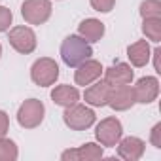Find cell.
<instances>
[{
    "label": "cell",
    "instance_id": "cell-1",
    "mask_svg": "<svg viewBox=\"0 0 161 161\" xmlns=\"http://www.w3.org/2000/svg\"><path fill=\"white\" fill-rule=\"evenodd\" d=\"M91 55H93V49H91L89 42L84 40L80 34H70L61 44V59L70 68H76L84 61L91 59Z\"/></svg>",
    "mask_w": 161,
    "mask_h": 161
},
{
    "label": "cell",
    "instance_id": "cell-2",
    "mask_svg": "<svg viewBox=\"0 0 161 161\" xmlns=\"http://www.w3.org/2000/svg\"><path fill=\"white\" fill-rule=\"evenodd\" d=\"M63 121L68 129L72 131H86L89 127L95 125L97 121V114L93 108H89L87 104H72L68 108H64V114H63Z\"/></svg>",
    "mask_w": 161,
    "mask_h": 161
},
{
    "label": "cell",
    "instance_id": "cell-3",
    "mask_svg": "<svg viewBox=\"0 0 161 161\" xmlns=\"http://www.w3.org/2000/svg\"><path fill=\"white\" fill-rule=\"evenodd\" d=\"M59 78V64L51 57H40L31 66V80L40 87H49Z\"/></svg>",
    "mask_w": 161,
    "mask_h": 161
},
{
    "label": "cell",
    "instance_id": "cell-4",
    "mask_svg": "<svg viewBox=\"0 0 161 161\" xmlns=\"http://www.w3.org/2000/svg\"><path fill=\"white\" fill-rule=\"evenodd\" d=\"M121 136H123V125L116 116L101 119L95 127V138L103 148H116Z\"/></svg>",
    "mask_w": 161,
    "mask_h": 161
},
{
    "label": "cell",
    "instance_id": "cell-5",
    "mask_svg": "<svg viewBox=\"0 0 161 161\" xmlns=\"http://www.w3.org/2000/svg\"><path fill=\"white\" fill-rule=\"evenodd\" d=\"M46 116V106L38 99H27L17 110V123L23 129H36Z\"/></svg>",
    "mask_w": 161,
    "mask_h": 161
},
{
    "label": "cell",
    "instance_id": "cell-6",
    "mask_svg": "<svg viewBox=\"0 0 161 161\" xmlns=\"http://www.w3.org/2000/svg\"><path fill=\"white\" fill-rule=\"evenodd\" d=\"M8 42H10V46H12L17 53H21V55L32 53V51L36 49V44H38L34 31H32L31 27H25V25H17V27L10 29V32H8Z\"/></svg>",
    "mask_w": 161,
    "mask_h": 161
},
{
    "label": "cell",
    "instance_id": "cell-7",
    "mask_svg": "<svg viewBox=\"0 0 161 161\" xmlns=\"http://www.w3.org/2000/svg\"><path fill=\"white\" fill-rule=\"evenodd\" d=\"M51 12V0H25L21 4V15L29 25H44Z\"/></svg>",
    "mask_w": 161,
    "mask_h": 161
},
{
    "label": "cell",
    "instance_id": "cell-8",
    "mask_svg": "<svg viewBox=\"0 0 161 161\" xmlns=\"http://www.w3.org/2000/svg\"><path fill=\"white\" fill-rule=\"evenodd\" d=\"M135 91L131 84H121V86H112L110 97H108V106L116 112H125L135 104Z\"/></svg>",
    "mask_w": 161,
    "mask_h": 161
},
{
    "label": "cell",
    "instance_id": "cell-9",
    "mask_svg": "<svg viewBox=\"0 0 161 161\" xmlns=\"http://www.w3.org/2000/svg\"><path fill=\"white\" fill-rule=\"evenodd\" d=\"M104 155V150L101 144L97 142H86L80 148H74V150H64L61 153V159L63 161H97Z\"/></svg>",
    "mask_w": 161,
    "mask_h": 161
},
{
    "label": "cell",
    "instance_id": "cell-10",
    "mask_svg": "<svg viewBox=\"0 0 161 161\" xmlns=\"http://www.w3.org/2000/svg\"><path fill=\"white\" fill-rule=\"evenodd\" d=\"M110 89L112 86L106 82V80H95L93 84H89L84 91V101L86 104L89 106H95V108H101V106H106L108 104V97H110Z\"/></svg>",
    "mask_w": 161,
    "mask_h": 161
},
{
    "label": "cell",
    "instance_id": "cell-11",
    "mask_svg": "<svg viewBox=\"0 0 161 161\" xmlns=\"http://www.w3.org/2000/svg\"><path fill=\"white\" fill-rule=\"evenodd\" d=\"M135 101L140 104H150L159 95V80L155 76H142L138 82L133 86Z\"/></svg>",
    "mask_w": 161,
    "mask_h": 161
},
{
    "label": "cell",
    "instance_id": "cell-12",
    "mask_svg": "<svg viewBox=\"0 0 161 161\" xmlns=\"http://www.w3.org/2000/svg\"><path fill=\"white\" fill-rule=\"evenodd\" d=\"M103 64L99 63V61H95V59H87V61H84L82 64H78L76 66V72H74V82H76V86H82V87H86V86H89V84H93L95 80H99L101 76H103Z\"/></svg>",
    "mask_w": 161,
    "mask_h": 161
},
{
    "label": "cell",
    "instance_id": "cell-13",
    "mask_svg": "<svg viewBox=\"0 0 161 161\" xmlns=\"http://www.w3.org/2000/svg\"><path fill=\"white\" fill-rule=\"evenodd\" d=\"M118 146V155L125 161H138L146 152V142L138 136H121Z\"/></svg>",
    "mask_w": 161,
    "mask_h": 161
},
{
    "label": "cell",
    "instance_id": "cell-14",
    "mask_svg": "<svg viewBox=\"0 0 161 161\" xmlns=\"http://www.w3.org/2000/svg\"><path fill=\"white\" fill-rule=\"evenodd\" d=\"M103 72H104V80L110 86L131 84L133 78H135V72H133L131 64H127V63H116V64H112L110 68H106Z\"/></svg>",
    "mask_w": 161,
    "mask_h": 161
},
{
    "label": "cell",
    "instance_id": "cell-15",
    "mask_svg": "<svg viewBox=\"0 0 161 161\" xmlns=\"http://www.w3.org/2000/svg\"><path fill=\"white\" fill-rule=\"evenodd\" d=\"M104 23L101 19H95V17H89V19H84L82 23L78 25V34L82 36L84 40H87L89 44L93 42H101V38L104 36Z\"/></svg>",
    "mask_w": 161,
    "mask_h": 161
},
{
    "label": "cell",
    "instance_id": "cell-16",
    "mask_svg": "<svg viewBox=\"0 0 161 161\" xmlns=\"http://www.w3.org/2000/svg\"><path fill=\"white\" fill-rule=\"evenodd\" d=\"M51 101H53L57 106L68 108V106H72V104H76V103L80 101V91H78V87L68 86V84L55 86L53 91H51Z\"/></svg>",
    "mask_w": 161,
    "mask_h": 161
},
{
    "label": "cell",
    "instance_id": "cell-17",
    "mask_svg": "<svg viewBox=\"0 0 161 161\" xmlns=\"http://www.w3.org/2000/svg\"><path fill=\"white\" fill-rule=\"evenodd\" d=\"M127 57H129L133 66H136V68L146 66L150 57H152V49H150L148 40H136L135 44H131L127 47Z\"/></svg>",
    "mask_w": 161,
    "mask_h": 161
},
{
    "label": "cell",
    "instance_id": "cell-18",
    "mask_svg": "<svg viewBox=\"0 0 161 161\" xmlns=\"http://www.w3.org/2000/svg\"><path fill=\"white\" fill-rule=\"evenodd\" d=\"M142 34L153 44H159L161 42V17L142 19Z\"/></svg>",
    "mask_w": 161,
    "mask_h": 161
},
{
    "label": "cell",
    "instance_id": "cell-19",
    "mask_svg": "<svg viewBox=\"0 0 161 161\" xmlns=\"http://www.w3.org/2000/svg\"><path fill=\"white\" fill-rule=\"evenodd\" d=\"M19 157V148L12 138H0V161H15Z\"/></svg>",
    "mask_w": 161,
    "mask_h": 161
},
{
    "label": "cell",
    "instance_id": "cell-20",
    "mask_svg": "<svg viewBox=\"0 0 161 161\" xmlns=\"http://www.w3.org/2000/svg\"><path fill=\"white\" fill-rule=\"evenodd\" d=\"M140 17H161V2L159 0H144L140 4Z\"/></svg>",
    "mask_w": 161,
    "mask_h": 161
},
{
    "label": "cell",
    "instance_id": "cell-21",
    "mask_svg": "<svg viewBox=\"0 0 161 161\" xmlns=\"http://www.w3.org/2000/svg\"><path fill=\"white\" fill-rule=\"evenodd\" d=\"M89 4H91V8H93L95 12H99V14H108V12L114 10L116 0H89Z\"/></svg>",
    "mask_w": 161,
    "mask_h": 161
},
{
    "label": "cell",
    "instance_id": "cell-22",
    "mask_svg": "<svg viewBox=\"0 0 161 161\" xmlns=\"http://www.w3.org/2000/svg\"><path fill=\"white\" fill-rule=\"evenodd\" d=\"M12 21H14L12 10L6 8V6H0V32H6V31L10 29Z\"/></svg>",
    "mask_w": 161,
    "mask_h": 161
},
{
    "label": "cell",
    "instance_id": "cell-23",
    "mask_svg": "<svg viewBox=\"0 0 161 161\" xmlns=\"http://www.w3.org/2000/svg\"><path fill=\"white\" fill-rule=\"evenodd\" d=\"M150 142L152 146H155L157 150L161 148V123H155L152 127V133H150Z\"/></svg>",
    "mask_w": 161,
    "mask_h": 161
},
{
    "label": "cell",
    "instance_id": "cell-24",
    "mask_svg": "<svg viewBox=\"0 0 161 161\" xmlns=\"http://www.w3.org/2000/svg\"><path fill=\"white\" fill-rule=\"evenodd\" d=\"M8 131H10V116L4 110H0V138L6 136Z\"/></svg>",
    "mask_w": 161,
    "mask_h": 161
},
{
    "label": "cell",
    "instance_id": "cell-25",
    "mask_svg": "<svg viewBox=\"0 0 161 161\" xmlns=\"http://www.w3.org/2000/svg\"><path fill=\"white\" fill-rule=\"evenodd\" d=\"M152 57H153V70L157 74H161V63H159V57H161V47H155L152 51Z\"/></svg>",
    "mask_w": 161,
    "mask_h": 161
},
{
    "label": "cell",
    "instance_id": "cell-26",
    "mask_svg": "<svg viewBox=\"0 0 161 161\" xmlns=\"http://www.w3.org/2000/svg\"><path fill=\"white\" fill-rule=\"evenodd\" d=\"M0 57H2V44H0Z\"/></svg>",
    "mask_w": 161,
    "mask_h": 161
}]
</instances>
